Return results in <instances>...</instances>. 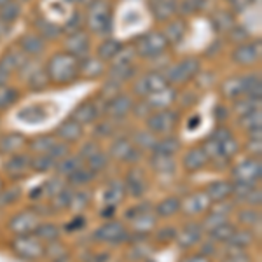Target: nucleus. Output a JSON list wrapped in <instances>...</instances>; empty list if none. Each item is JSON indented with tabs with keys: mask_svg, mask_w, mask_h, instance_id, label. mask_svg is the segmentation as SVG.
Masks as SVG:
<instances>
[{
	"mask_svg": "<svg viewBox=\"0 0 262 262\" xmlns=\"http://www.w3.org/2000/svg\"><path fill=\"white\" fill-rule=\"evenodd\" d=\"M95 238L101 239L105 243H119L126 238V229L121 222H107L105 226H101L98 231L95 232Z\"/></svg>",
	"mask_w": 262,
	"mask_h": 262,
	"instance_id": "obj_1",
	"label": "nucleus"
},
{
	"mask_svg": "<svg viewBox=\"0 0 262 262\" xmlns=\"http://www.w3.org/2000/svg\"><path fill=\"white\" fill-rule=\"evenodd\" d=\"M14 250L18 252L21 257H25V259H37V257L42 255L44 248H42V245L37 242V239H33L32 236L23 234L21 238H18L14 242Z\"/></svg>",
	"mask_w": 262,
	"mask_h": 262,
	"instance_id": "obj_2",
	"label": "nucleus"
},
{
	"mask_svg": "<svg viewBox=\"0 0 262 262\" xmlns=\"http://www.w3.org/2000/svg\"><path fill=\"white\" fill-rule=\"evenodd\" d=\"M234 177L238 182H245V184H253L255 180L260 179V163L259 159H248L239 164L234 170Z\"/></svg>",
	"mask_w": 262,
	"mask_h": 262,
	"instance_id": "obj_3",
	"label": "nucleus"
},
{
	"mask_svg": "<svg viewBox=\"0 0 262 262\" xmlns=\"http://www.w3.org/2000/svg\"><path fill=\"white\" fill-rule=\"evenodd\" d=\"M11 229L14 232H19L21 236L28 234L30 231H35L37 226H39V221H37V215L32 212H23L19 215H16L11 221Z\"/></svg>",
	"mask_w": 262,
	"mask_h": 262,
	"instance_id": "obj_4",
	"label": "nucleus"
},
{
	"mask_svg": "<svg viewBox=\"0 0 262 262\" xmlns=\"http://www.w3.org/2000/svg\"><path fill=\"white\" fill-rule=\"evenodd\" d=\"M208 196L206 192H194L191 196H187L184 200V205H180V208H184V212H187L189 215H196V213H201L206 210L208 206Z\"/></svg>",
	"mask_w": 262,
	"mask_h": 262,
	"instance_id": "obj_5",
	"label": "nucleus"
},
{
	"mask_svg": "<svg viewBox=\"0 0 262 262\" xmlns=\"http://www.w3.org/2000/svg\"><path fill=\"white\" fill-rule=\"evenodd\" d=\"M206 163H208V156H206V152L203 149H200V147H194V149H191L184 158V168L189 171L200 170V168L205 166Z\"/></svg>",
	"mask_w": 262,
	"mask_h": 262,
	"instance_id": "obj_6",
	"label": "nucleus"
},
{
	"mask_svg": "<svg viewBox=\"0 0 262 262\" xmlns=\"http://www.w3.org/2000/svg\"><path fill=\"white\" fill-rule=\"evenodd\" d=\"M177 239H179V245L184 248H189L192 245H196L201 239V226L198 224H189L182 229L179 234H177Z\"/></svg>",
	"mask_w": 262,
	"mask_h": 262,
	"instance_id": "obj_7",
	"label": "nucleus"
},
{
	"mask_svg": "<svg viewBox=\"0 0 262 262\" xmlns=\"http://www.w3.org/2000/svg\"><path fill=\"white\" fill-rule=\"evenodd\" d=\"M112 156L121 161H138V150L128 140H117L112 147Z\"/></svg>",
	"mask_w": 262,
	"mask_h": 262,
	"instance_id": "obj_8",
	"label": "nucleus"
},
{
	"mask_svg": "<svg viewBox=\"0 0 262 262\" xmlns=\"http://www.w3.org/2000/svg\"><path fill=\"white\" fill-rule=\"evenodd\" d=\"M229 194H232V185L227 184V182H215V184H212L206 189V196L213 203L224 201Z\"/></svg>",
	"mask_w": 262,
	"mask_h": 262,
	"instance_id": "obj_9",
	"label": "nucleus"
},
{
	"mask_svg": "<svg viewBox=\"0 0 262 262\" xmlns=\"http://www.w3.org/2000/svg\"><path fill=\"white\" fill-rule=\"evenodd\" d=\"M180 205L182 203L177 200V198H166V200H163L158 206H156V213L164 219L171 217V215L180 212Z\"/></svg>",
	"mask_w": 262,
	"mask_h": 262,
	"instance_id": "obj_10",
	"label": "nucleus"
},
{
	"mask_svg": "<svg viewBox=\"0 0 262 262\" xmlns=\"http://www.w3.org/2000/svg\"><path fill=\"white\" fill-rule=\"evenodd\" d=\"M152 166L159 173H171L175 171V159L168 154H156L152 159Z\"/></svg>",
	"mask_w": 262,
	"mask_h": 262,
	"instance_id": "obj_11",
	"label": "nucleus"
},
{
	"mask_svg": "<svg viewBox=\"0 0 262 262\" xmlns=\"http://www.w3.org/2000/svg\"><path fill=\"white\" fill-rule=\"evenodd\" d=\"M128 191L133 194V196H140V194L145 191V180L140 175V171H131L128 175Z\"/></svg>",
	"mask_w": 262,
	"mask_h": 262,
	"instance_id": "obj_12",
	"label": "nucleus"
},
{
	"mask_svg": "<svg viewBox=\"0 0 262 262\" xmlns=\"http://www.w3.org/2000/svg\"><path fill=\"white\" fill-rule=\"evenodd\" d=\"M28 166H30V163H28V159L25 158V156H14V158H11L9 161L6 163V170L7 173H11V175H19V173H23Z\"/></svg>",
	"mask_w": 262,
	"mask_h": 262,
	"instance_id": "obj_13",
	"label": "nucleus"
},
{
	"mask_svg": "<svg viewBox=\"0 0 262 262\" xmlns=\"http://www.w3.org/2000/svg\"><path fill=\"white\" fill-rule=\"evenodd\" d=\"M253 242V234L250 231L247 229H242V231H234L232 232V236L229 238V245H232V247H248V245H252Z\"/></svg>",
	"mask_w": 262,
	"mask_h": 262,
	"instance_id": "obj_14",
	"label": "nucleus"
},
{
	"mask_svg": "<svg viewBox=\"0 0 262 262\" xmlns=\"http://www.w3.org/2000/svg\"><path fill=\"white\" fill-rule=\"evenodd\" d=\"M58 135H60L61 138H65V140L74 142V140H79V137H81V128H79V124L70 121V122H65V124L58 129Z\"/></svg>",
	"mask_w": 262,
	"mask_h": 262,
	"instance_id": "obj_15",
	"label": "nucleus"
},
{
	"mask_svg": "<svg viewBox=\"0 0 262 262\" xmlns=\"http://www.w3.org/2000/svg\"><path fill=\"white\" fill-rule=\"evenodd\" d=\"M236 229L231 226V224L224 222L221 226L213 227V229H210V234H212L213 239H217V242H229V238L232 236V232Z\"/></svg>",
	"mask_w": 262,
	"mask_h": 262,
	"instance_id": "obj_16",
	"label": "nucleus"
},
{
	"mask_svg": "<svg viewBox=\"0 0 262 262\" xmlns=\"http://www.w3.org/2000/svg\"><path fill=\"white\" fill-rule=\"evenodd\" d=\"M179 147H180V143L177 138H166V140H163V142H156V152L158 154H168V156H173L177 150H179Z\"/></svg>",
	"mask_w": 262,
	"mask_h": 262,
	"instance_id": "obj_17",
	"label": "nucleus"
},
{
	"mask_svg": "<svg viewBox=\"0 0 262 262\" xmlns=\"http://www.w3.org/2000/svg\"><path fill=\"white\" fill-rule=\"evenodd\" d=\"M35 234L39 236L40 239H46V242H54L60 234V229L53 224H46V226H37Z\"/></svg>",
	"mask_w": 262,
	"mask_h": 262,
	"instance_id": "obj_18",
	"label": "nucleus"
},
{
	"mask_svg": "<svg viewBox=\"0 0 262 262\" xmlns=\"http://www.w3.org/2000/svg\"><path fill=\"white\" fill-rule=\"evenodd\" d=\"M54 164H56V159L51 158L49 154H42L40 158H35L30 161V166L37 171H48L54 166Z\"/></svg>",
	"mask_w": 262,
	"mask_h": 262,
	"instance_id": "obj_19",
	"label": "nucleus"
},
{
	"mask_svg": "<svg viewBox=\"0 0 262 262\" xmlns=\"http://www.w3.org/2000/svg\"><path fill=\"white\" fill-rule=\"evenodd\" d=\"M135 227H137L138 231H143V229H150L152 226L156 224V217L152 213H147V212H142L138 215H135Z\"/></svg>",
	"mask_w": 262,
	"mask_h": 262,
	"instance_id": "obj_20",
	"label": "nucleus"
},
{
	"mask_svg": "<svg viewBox=\"0 0 262 262\" xmlns=\"http://www.w3.org/2000/svg\"><path fill=\"white\" fill-rule=\"evenodd\" d=\"M21 143H23V137H19V135H7L0 142V149L6 152H14L16 149H19Z\"/></svg>",
	"mask_w": 262,
	"mask_h": 262,
	"instance_id": "obj_21",
	"label": "nucleus"
},
{
	"mask_svg": "<svg viewBox=\"0 0 262 262\" xmlns=\"http://www.w3.org/2000/svg\"><path fill=\"white\" fill-rule=\"evenodd\" d=\"M81 168V161L77 158H69V159H61V163L58 164V171H61L63 175H72L75 170Z\"/></svg>",
	"mask_w": 262,
	"mask_h": 262,
	"instance_id": "obj_22",
	"label": "nucleus"
},
{
	"mask_svg": "<svg viewBox=\"0 0 262 262\" xmlns=\"http://www.w3.org/2000/svg\"><path fill=\"white\" fill-rule=\"evenodd\" d=\"M93 177H95V173H93V170H82V168H79V170H75L72 175H69V179L70 182L74 185H82V184H86V182H90Z\"/></svg>",
	"mask_w": 262,
	"mask_h": 262,
	"instance_id": "obj_23",
	"label": "nucleus"
},
{
	"mask_svg": "<svg viewBox=\"0 0 262 262\" xmlns=\"http://www.w3.org/2000/svg\"><path fill=\"white\" fill-rule=\"evenodd\" d=\"M88 163H90L93 171H98V170H103V168L107 166L108 159H107V156H105V154H101L100 150H96L95 154L88 158Z\"/></svg>",
	"mask_w": 262,
	"mask_h": 262,
	"instance_id": "obj_24",
	"label": "nucleus"
},
{
	"mask_svg": "<svg viewBox=\"0 0 262 262\" xmlns=\"http://www.w3.org/2000/svg\"><path fill=\"white\" fill-rule=\"evenodd\" d=\"M224 222H227V217L226 215H221V213H217V212H213L212 215H208V217L203 221V227H206V229H213V227H217V226H221V224Z\"/></svg>",
	"mask_w": 262,
	"mask_h": 262,
	"instance_id": "obj_25",
	"label": "nucleus"
},
{
	"mask_svg": "<svg viewBox=\"0 0 262 262\" xmlns=\"http://www.w3.org/2000/svg\"><path fill=\"white\" fill-rule=\"evenodd\" d=\"M238 219H239V222L245 224V226H255V224H259L260 217L255 210H243Z\"/></svg>",
	"mask_w": 262,
	"mask_h": 262,
	"instance_id": "obj_26",
	"label": "nucleus"
},
{
	"mask_svg": "<svg viewBox=\"0 0 262 262\" xmlns=\"http://www.w3.org/2000/svg\"><path fill=\"white\" fill-rule=\"evenodd\" d=\"M54 145H56V143L51 140V138H39V140L33 142V150L40 152V154H49Z\"/></svg>",
	"mask_w": 262,
	"mask_h": 262,
	"instance_id": "obj_27",
	"label": "nucleus"
},
{
	"mask_svg": "<svg viewBox=\"0 0 262 262\" xmlns=\"http://www.w3.org/2000/svg\"><path fill=\"white\" fill-rule=\"evenodd\" d=\"M122 194H124V191H122L121 185H112L105 198H107L108 203H119L122 200Z\"/></svg>",
	"mask_w": 262,
	"mask_h": 262,
	"instance_id": "obj_28",
	"label": "nucleus"
},
{
	"mask_svg": "<svg viewBox=\"0 0 262 262\" xmlns=\"http://www.w3.org/2000/svg\"><path fill=\"white\" fill-rule=\"evenodd\" d=\"M19 196L18 191H6V192H0V206L2 205H11V203L16 201V198Z\"/></svg>",
	"mask_w": 262,
	"mask_h": 262,
	"instance_id": "obj_29",
	"label": "nucleus"
},
{
	"mask_svg": "<svg viewBox=\"0 0 262 262\" xmlns=\"http://www.w3.org/2000/svg\"><path fill=\"white\" fill-rule=\"evenodd\" d=\"M182 262H208V259H206L205 255H192V257H189V259H185Z\"/></svg>",
	"mask_w": 262,
	"mask_h": 262,
	"instance_id": "obj_30",
	"label": "nucleus"
},
{
	"mask_svg": "<svg viewBox=\"0 0 262 262\" xmlns=\"http://www.w3.org/2000/svg\"><path fill=\"white\" fill-rule=\"evenodd\" d=\"M224 262H247V259H242V257H229V259H226Z\"/></svg>",
	"mask_w": 262,
	"mask_h": 262,
	"instance_id": "obj_31",
	"label": "nucleus"
}]
</instances>
